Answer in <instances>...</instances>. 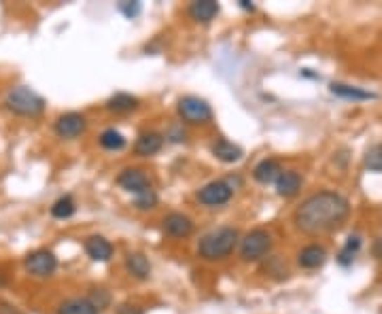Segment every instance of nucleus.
<instances>
[{
    "label": "nucleus",
    "mask_w": 382,
    "mask_h": 314,
    "mask_svg": "<svg viewBox=\"0 0 382 314\" xmlns=\"http://www.w3.org/2000/svg\"><path fill=\"white\" fill-rule=\"evenodd\" d=\"M107 109L113 113H130L138 109V98L132 93H115L109 98L107 102Z\"/></svg>",
    "instance_id": "obj_18"
},
{
    "label": "nucleus",
    "mask_w": 382,
    "mask_h": 314,
    "mask_svg": "<svg viewBox=\"0 0 382 314\" xmlns=\"http://www.w3.org/2000/svg\"><path fill=\"white\" fill-rule=\"evenodd\" d=\"M325 259H327V251H325L321 244H308V247H304V249L300 251V255H298L300 266L306 268V270H317V268H321V266L325 263Z\"/></svg>",
    "instance_id": "obj_12"
},
{
    "label": "nucleus",
    "mask_w": 382,
    "mask_h": 314,
    "mask_svg": "<svg viewBox=\"0 0 382 314\" xmlns=\"http://www.w3.org/2000/svg\"><path fill=\"white\" fill-rule=\"evenodd\" d=\"M240 7H242V9H246V11H253V9H255L251 3H246V0H240Z\"/></svg>",
    "instance_id": "obj_32"
},
{
    "label": "nucleus",
    "mask_w": 382,
    "mask_h": 314,
    "mask_svg": "<svg viewBox=\"0 0 382 314\" xmlns=\"http://www.w3.org/2000/svg\"><path fill=\"white\" fill-rule=\"evenodd\" d=\"M58 314H98V310L93 308V303L89 299H81V297H74V299H68L60 306Z\"/></svg>",
    "instance_id": "obj_20"
},
{
    "label": "nucleus",
    "mask_w": 382,
    "mask_h": 314,
    "mask_svg": "<svg viewBox=\"0 0 382 314\" xmlns=\"http://www.w3.org/2000/svg\"><path fill=\"white\" fill-rule=\"evenodd\" d=\"M26 268H28L30 274L45 278V276H51V274L55 272L58 259H55V255H53L51 251L41 249V251H34V253H30V255L26 257Z\"/></svg>",
    "instance_id": "obj_7"
},
{
    "label": "nucleus",
    "mask_w": 382,
    "mask_h": 314,
    "mask_svg": "<svg viewBox=\"0 0 382 314\" xmlns=\"http://www.w3.org/2000/svg\"><path fill=\"white\" fill-rule=\"evenodd\" d=\"M74 211H77V206H74V202H72L70 195L60 197V199L51 206V215H53L55 219H68V217L74 215Z\"/></svg>",
    "instance_id": "obj_23"
},
{
    "label": "nucleus",
    "mask_w": 382,
    "mask_h": 314,
    "mask_svg": "<svg viewBox=\"0 0 382 314\" xmlns=\"http://www.w3.org/2000/svg\"><path fill=\"white\" fill-rule=\"evenodd\" d=\"M155 204H157V193L153 189H147L134 197V206L138 211H149V208H155Z\"/></svg>",
    "instance_id": "obj_26"
},
{
    "label": "nucleus",
    "mask_w": 382,
    "mask_h": 314,
    "mask_svg": "<svg viewBox=\"0 0 382 314\" xmlns=\"http://www.w3.org/2000/svg\"><path fill=\"white\" fill-rule=\"evenodd\" d=\"M272 249V236L265 230H253L240 240V257L244 261H259Z\"/></svg>",
    "instance_id": "obj_4"
},
{
    "label": "nucleus",
    "mask_w": 382,
    "mask_h": 314,
    "mask_svg": "<svg viewBox=\"0 0 382 314\" xmlns=\"http://www.w3.org/2000/svg\"><path fill=\"white\" fill-rule=\"evenodd\" d=\"M100 145H103L105 149H109V151H119V149L126 147V136H124L119 130L109 128V130H105V132L100 134Z\"/></svg>",
    "instance_id": "obj_22"
},
{
    "label": "nucleus",
    "mask_w": 382,
    "mask_h": 314,
    "mask_svg": "<svg viewBox=\"0 0 382 314\" xmlns=\"http://www.w3.org/2000/svg\"><path fill=\"white\" fill-rule=\"evenodd\" d=\"M164 145V138L162 134L157 132H145L136 138L134 143V153L140 155V157H149V155H155Z\"/></svg>",
    "instance_id": "obj_15"
},
{
    "label": "nucleus",
    "mask_w": 382,
    "mask_h": 314,
    "mask_svg": "<svg viewBox=\"0 0 382 314\" xmlns=\"http://www.w3.org/2000/svg\"><path fill=\"white\" fill-rule=\"evenodd\" d=\"M117 183H119L121 189H126V191H130V193H134V195H138V193L151 189L147 174H145L143 170H138V168H126V170L117 176Z\"/></svg>",
    "instance_id": "obj_8"
},
{
    "label": "nucleus",
    "mask_w": 382,
    "mask_h": 314,
    "mask_svg": "<svg viewBox=\"0 0 382 314\" xmlns=\"http://www.w3.org/2000/svg\"><path fill=\"white\" fill-rule=\"evenodd\" d=\"M126 268L134 278H140V280L149 278V274H151V263L143 253H130L126 257Z\"/></svg>",
    "instance_id": "obj_19"
},
{
    "label": "nucleus",
    "mask_w": 382,
    "mask_h": 314,
    "mask_svg": "<svg viewBox=\"0 0 382 314\" xmlns=\"http://www.w3.org/2000/svg\"><path fill=\"white\" fill-rule=\"evenodd\" d=\"M365 168L371 172H382V143L374 145L365 153Z\"/></svg>",
    "instance_id": "obj_25"
},
{
    "label": "nucleus",
    "mask_w": 382,
    "mask_h": 314,
    "mask_svg": "<svg viewBox=\"0 0 382 314\" xmlns=\"http://www.w3.org/2000/svg\"><path fill=\"white\" fill-rule=\"evenodd\" d=\"M213 155H215L217 159L225 162V164H234V162H238V159L244 155V151H242L238 145L230 143V140H217V143L213 145Z\"/></svg>",
    "instance_id": "obj_17"
},
{
    "label": "nucleus",
    "mask_w": 382,
    "mask_h": 314,
    "mask_svg": "<svg viewBox=\"0 0 382 314\" xmlns=\"http://www.w3.org/2000/svg\"><path fill=\"white\" fill-rule=\"evenodd\" d=\"M350 215V204L342 193L319 191L306 197L294 215L296 228L304 234L319 236L338 230Z\"/></svg>",
    "instance_id": "obj_1"
},
{
    "label": "nucleus",
    "mask_w": 382,
    "mask_h": 314,
    "mask_svg": "<svg viewBox=\"0 0 382 314\" xmlns=\"http://www.w3.org/2000/svg\"><path fill=\"white\" fill-rule=\"evenodd\" d=\"M282 174V168L276 159H261L255 170H253V176L257 183L261 185H270V183H276Z\"/></svg>",
    "instance_id": "obj_16"
},
{
    "label": "nucleus",
    "mask_w": 382,
    "mask_h": 314,
    "mask_svg": "<svg viewBox=\"0 0 382 314\" xmlns=\"http://www.w3.org/2000/svg\"><path fill=\"white\" fill-rule=\"evenodd\" d=\"M178 115L187 124H209L213 119V111L209 107V102L198 98V96H185L178 100Z\"/></svg>",
    "instance_id": "obj_5"
},
{
    "label": "nucleus",
    "mask_w": 382,
    "mask_h": 314,
    "mask_svg": "<svg viewBox=\"0 0 382 314\" xmlns=\"http://www.w3.org/2000/svg\"><path fill=\"white\" fill-rule=\"evenodd\" d=\"M85 117L79 113H66L55 122V132L62 138H77L79 134L85 132Z\"/></svg>",
    "instance_id": "obj_9"
},
{
    "label": "nucleus",
    "mask_w": 382,
    "mask_h": 314,
    "mask_svg": "<svg viewBox=\"0 0 382 314\" xmlns=\"http://www.w3.org/2000/svg\"><path fill=\"white\" fill-rule=\"evenodd\" d=\"M371 253H374V257H376L378 261H382V236L376 238V242H374V247H371Z\"/></svg>",
    "instance_id": "obj_30"
},
{
    "label": "nucleus",
    "mask_w": 382,
    "mask_h": 314,
    "mask_svg": "<svg viewBox=\"0 0 382 314\" xmlns=\"http://www.w3.org/2000/svg\"><path fill=\"white\" fill-rule=\"evenodd\" d=\"M117 9H119L128 20H132V18H136V15L140 13L143 7H140V3H119Z\"/></svg>",
    "instance_id": "obj_28"
},
{
    "label": "nucleus",
    "mask_w": 382,
    "mask_h": 314,
    "mask_svg": "<svg viewBox=\"0 0 382 314\" xmlns=\"http://www.w3.org/2000/svg\"><path fill=\"white\" fill-rule=\"evenodd\" d=\"M189 18L198 22V24H209L219 15V5L215 0H196V3L189 5Z\"/></svg>",
    "instance_id": "obj_11"
},
{
    "label": "nucleus",
    "mask_w": 382,
    "mask_h": 314,
    "mask_svg": "<svg viewBox=\"0 0 382 314\" xmlns=\"http://www.w3.org/2000/svg\"><path fill=\"white\" fill-rule=\"evenodd\" d=\"M236 244H238V232L234 228H219L200 240L198 253L206 261H217V259H225L228 255H232Z\"/></svg>",
    "instance_id": "obj_2"
},
{
    "label": "nucleus",
    "mask_w": 382,
    "mask_h": 314,
    "mask_svg": "<svg viewBox=\"0 0 382 314\" xmlns=\"http://www.w3.org/2000/svg\"><path fill=\"white\" fill-rule=\"evenodd\" d=\"M359 249H361V238H359V236H350V238L346 240L344 249L340 251V255H338V261H340L342 266H348V263H353V259H355V255L359 253Z\"/></svg>",
    "instance_id": "obj_24"
},
{
    "label": "nucleus",
    "mask_w": 382,
    "mask_h": 314,
    "mask_svg": "<svg viewBox=\"0 0 382 314\" xmlns=\"http://www.w3.org/2000/svg\"><path fill=\"white\" fill-rule=\"evenodd\" d=\"M232 193H234V187L228 181H213L198 191V199L204 206H221L230 202Z\"/></svg>",
    "instance_id": "obj_6"
},
{
    "label": "nucleus",
    "mask_w": 382,
    "mask_h": 314,
    "mask_svg": "<svg viewBox=\"0 0 382 314\" xmlns=\"http://www.w3.org/2000/svg\"><path fill=\"white\" fill-rule=\"evenodd\" d=\"M164 232L172 238H187L194 232V221L183 213H170L164 219Z\"/></svg>",
    "instance_id": "obj_10"
},
{
    "label": "nucleus",
    "mask_w": 382,
    "mask_h": 314,
    "mask_svg": "<svg viewBox=\"0 0 382 314\" xmlns=\"http://www.w3.org/2000/svg\"><path fill=\"white\" fill-rule=\"evenodd\" d=\"M331 93H336L340 98H346V100H371V98H376L371 91H365V89L355 87V85H344V83H334Z\"/></svg>",
    "instance_id": "obj_21"
},
{
    "label": "nucleus",
    "mask_w": 382,
    "mask_h": 314,
    "mask_svg": "<svg viewBox=\"0 0 382 314\" xmlns=\"http://www.w3.org/2000/svg\"><path fill=\"white\" fill-rule=\"evenodd\" d=\"M89 301L93 303V308L96 310H103L107 303H109V295L103 291V289H96L93 293H91V297H89Z\"/></svg>",
    "instance_id": "obj_27"
},
{
    "label": "nucleus",
    "mask_w": 382,
    "mask_h": 314,
    "mask_svg": "<svg viewBox=\"0 0 382 314\" xmlns=\"http://www.w3.org/2000/svg\"><path fill=\"white\" fill-rule=\"evenodd\" d=\"M0 314H22L15 306H9V303H0Z\"/></svg>",
    "instance_id": "obj_31"
},
{
    "label": "nucleus",
    "mask_w": 382,
    "mask_h": 314,
    "mask_svg": "<svg viewBox=\"0 0 382 314\" xmlns=\"http://www.w3.org/2000/svg\"><path fill=\"white\" fill-rule=\"evenodd\" d=\"M7 107L18 113V115H26V117H34V115H41L43 109H45V100L32 91L30 87L26 85H20V87H13L9 93H7Z\"/></svg>",
    "instance_id": "obj_3"
},
{
    "label": "nucleus",
    "mask_w": 382,
    "mask_h": 314,
    "mask_svg": "<svg viewBox=\"0 0 382 314\" xmlns=\"http://www.w3.org/2000/svg\"><path fill=\"white\" fill-rule=\"evenodd\" d=\"M85 251L93 261H109L113 257V244L103 236H91L85 242Z\"/></svg>",
    "instance_id": "obj_14"
},
{
    "label": "nucleus",
    "mask_w": 382,
    "mask_h": 314,
    "mask_svg": "<svg viewBox=\"0 0 382 314\" xmlns=\"http://www.w3.org/2000/svg\"><path fill=\"white\" fill-rule=\"evenodd\" d=\"M117 314H143V310L138 306H132V303H121L117 308Z\"/></svg>",
    "instance_id": "obj_29"
},
{
    "label": "nucleus",
    "mask_w": 382,
    "mask_h": 314,
    "mask_svg": "<svg viewBox=\"0 0 382 314\" xmlns=\"http://www.w3.org/2000/svg\"><path fill=\"white\" fill-rule=\"evenodd\" d=\"M302 189V176L296 170H286L280 174V178L276 181V191L280 197H294L298 195Z\"/></svg>",
    "instance_id": "obj_13"
}]
</instances>
